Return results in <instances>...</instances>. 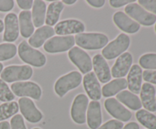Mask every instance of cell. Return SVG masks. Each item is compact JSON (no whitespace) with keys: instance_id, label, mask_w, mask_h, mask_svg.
<instances>
[{"instance_id":"42","label":"cell","mask_w":156,"mask_h":129,"mask_svg":"<svg viewBox=\"0 0 156 129\" xmlns=\"http://www.w3.org/2000/svg\"><path fill=\"white\" fill-rule=\"evenodd\" d=\"M0 129H11L10 123L7 121L0 122Z\"/></svg>"},{"instance_id":"23","label":"cell","mask_w":156,"mask_h":129,"mask_svg":"<svg viewBox=\"0 0 156 129\" xmlns=\"http://www.w3.org/2000/svg\"><path fill=\"white\" fill-rule=\"evenodd\" d=\"M18 25L21 36L24 38H29L34 31L31 12L30 11H22L18 16Z\"/></svg>"},{"instance_id":"6","label":"cell","mask_w":156,"mask_h":129,"mask_svg":"<svg viewBox=\"0 0 156 129\" xmlns=\"http://www.w3.org/2000/svg\"><path fill=\"white\" fill-rule=\"evenodd\" d=\"M124 10L129 18L134 19L136 22L142 25L152 26L156 23V15L147 12L136 3L127 5Z\"/></svg>"},{"instance_id":"9","label":"cell","mask_w":156,"mask_h":129,"mask_svg":"<svg viewBox=\"0 0 156 129\" xmlns=\"http://www.w3.org/2000/svg\"><path fill=\"white\" fill-rule=\"evenodd\" d=\"M69 60L79 68L82 74H88L92 69V61L86 52L75 46L69 51Z\"/></svg>"},{"instance_id":"43","label":"cell","mask_w":156,"mask_h":129,"mask_svg":"<svg viewBox=\"0 0 156 129\" xmlns=\"http://www.w3.org/2000/svg\"><path fill=\"white\" fill-rule=\"evenodd\" d=\"M76 2V0H64V1H62V2L65 3V4L66 5H73Z\"/></svg>"},{"instance_id":"18","label":"cell","mask_w":156,"mask_h":129,"mask_svg":"<svg viewBox=\"0 0 156 129\" xmlns=\"http://www.w3.org/2000/svg\"><path fill=\"white\" fill-rule=\"evenodd\" d=\"M92 67L94 74L101 83H107L111 79V73L109 65L102 55L98 54L92 59Z\"/></svg>"},{"instance_id":"17","label":"cell","mask_w":156,"mask_h":129,"mask_svg":"<svg viewBox=\"0 0 156 129\" xmlns=\"http://www.w3.org/2000/svg\"><path fill=\"white\" fill-rule=\"evenodd\" d=\"M113 21L120 30L127 33H135L140 29V24L123 12H116L113 16Z\"/></svg>"},{"instance_id":"39","label":"cell","mask_w":156,"mask_h":129,"mask_svg":"<svg viewBox=\"0 0 156 129\" xmlns=\"http://www.w3.org/2000/svg\"><path fill=\"white\" fill-rule=\"evenodd\" d=\"M34 2L32 0H18L17 4L18 7L24 10L28 11L33 6Z\"/></svg>"},{"instance_id":"5","label":"cell","mask_w":156,"mask_h":129,"mask_svg":"<svg viewBox=\"0 0 156 129\" xmlns=\"http://www.w3.org/2000/svg\"><path fill=\"white\" fill-rule=\"evenodd\" d=\"M33 75V69L29 65H11L5 68L1 73V79L12 83L18 80H29Z\"/></svg>"},{"instance_id":"38","label":"cell","mask_w":156,"mask_h":129,"mask_svg":"<svg viewBox=\"0 0 156 129\" xmlns=\"http://www.w3.org/2000/svg\"><path fill=\"white\" fill-rule=\"evenodd\" d=\"M135 2V0H111L109 2L113 8H120L125 5L134 3Z\"/></svg>"},{"instance_id":"27","label":"cell","mask_w":156,"mask_h":129,"mask_svg":"<svg viewBox=\"0 0 156 129\" xmlns=\"http://www.w3.org/2000/svg\"><path fill=\"white\" fill-rule=\"evenodd\" d=\"M127 87V81L125 78H117L106 83L102 87V94L105 97H110L116 95Z\"/></svg>"},{"instance_id":"32","label":"cell","mask_w":156,"mask_h":129,"mask_svg":"<svg viewBox=\"0 0 156 129\" xmlns=\"http://www.w3.org/2000/svg\"><path fill=\"white\" fill-rule=\"evenodd\" d=\"M15 99V95L7 83L0 79V101L8 103Z\"/></svg>"},{"instance_id":"34","label":"cell","mask_w":156,"mask_h":129,"mask_svg":"<svg viewBox=\"0 0 156 129\" xmlns=\"http://www.w3.org/2000/svg\"><path fill=\"white\" fill-rule=\"evenodd\" d=\"M138 2L147 12L156 15V0H140Z\"/></svg>"},{"instance_id":"3","label":"cell","mask_w":156,"mask_h":129,"mask_svg":"<svg viewBox=\"0 0 156 129\" xmlns=\"http://www.w3.org/2000/svg\"><path fill=\"white\" fill-rule=\"evenodd\" d=\"M130 39L125 33H120L114 40L108 43L102 50V56L108 60L118 57L128 49Z\"/></svg>"},{"instance_id":"24","label":"cell","mask_w":156,"mask_h":129,"mask_svg":"<svg viewBox=\"0 0 156 129\" xmlns=\"http://www.w3.org/2000/svg\"><path fill=\"white\" fill-rule=\"evenodd\" d=\"M46 13H47V5L44 1L36 0L34 2L31 16L32 21L35 27H43L45 23Z\"/></svg>"},{"instance_id":"19","label":"cell","mask_w":156,"mask_h":129,"mask_svg":"<svg viewBox=\"0 0 156 129\" xmlns=\"http://www.w3.org/2000/svg\"><path fill=\"white\" fill-rule=\"evenodd\" d=\"M142 106L149 112H156L155 89L149 83H143L140 90Z\"/></svg>"},{"instance_id":"33","label":"cell","mask_w":156,"mask_h":129,"mask_svg":"<svg viewBox=\"0 0 156 129\" xmlns=\"http://www.w3.org/2000/svg\"><path fill=\"white\" fill-rule=\"evenodd\" d=\"M11 129H27L24 124V118L20 114H16L11 119Z\"/></svg>"},{"instance_id":"36","label":"cell","mask_w":156,"mask_h":129,"mask_svg":"<svg viewBox=\"0 0 156 129\" xmlns=\"http://www.w3.org/2000/svg\"><path fill=\"white\" fill-rule=\"evenodd\" d=\"M143 78L149 83H152L156 84V71H150V70L144 71L143 72Z\"/></svg>"},{"instance_id":"8","label":"cell","mask_w":156,"mask_h":129,"mask_svg":"<svg viewBox=\"0 0 156 129\" xmlns=\"http://www.w3.org/2000/svg\"><path fill=\"white\" fill-rule=\"evenodd\" d=\"M11 90L17 97H30L34 100H40L42 95L41 87L32 81L17 82L11 85Z\"/></svg>"},{"instance_id":"4","label":"cell","mask_w":156,"mask_h":129,"mask_svg":"<svg viewBox=\"0 0 156 129\" xmlns=\"http://www.w3.org/2000/svg\"><path fill=\"white\" fill-rule=\"evenodd\" d=\"M82 74L78 71H72L59 77L54 85L55 93L62 97L72 90L78 87L82 83Z\"/></svg>"},{"instance_id":"31","label":"cell","mask_w":156,"mask_h":129,"mask_svg":"<svg viewBox=\"0 0 156 129\" xmlns=\"http://www.w3.org/2000/svg\"><path fill=\"white\" fill-rule=\"evenodd\" d=\"M140 65L142 68L146 69L156 70V54L155 53H147L140 57Z\"/></svg>"},{"instance_id":"7","label":"cell","mask_w":156,"mask_h":129,"mask_svg":"<svg viewBox=\"0 0 156 129\" xmlns=\"http://www.w3.org/2000/svg\"><path fill=\"white\" fill-rule=\"evenodd\" d=\"M75 43V37L73 35L53 36L44 43V49L49 53H63L73 48Z\"/></svg>"},{"instance_id":"30","label":"cell","mask_w":156,"mask_h":129,"mask_svg":"<svg viewBox=\"0 0 156 129\" xmlns=\"http://www.w3.org/2000/svg\"><path fill=\"white\" fill-rule=\"evenodd\" d=\"M17 53V47L13 43L0 44V62L6 61L15 57Z\"/></svg>"},{"instance_id":"28","label":"cell","mask_w":156,"mask_h":129,"mask_svg":"<svg viewBox=\"0 0 156 129\" xmlns=\"http://www.w3.org/2000/svg\"><path fill=\"white\" fill-rule=\"evenodd\" d=\"M139 122L148 129H156V116L146 109H140L136 113Z\"/></svg>"},{"instance_id":"48","label":"cell","mask_w":156,"mask_h":129,"mask_svg":"<svg viewBox=\"0 0 156 129\" xmlns=\"http://www.w3.org/2000/svg\"><path fill=\"white\" fill-rule=\"evenodd\" d=\"M155 99H156V97H155Z\"/></svg>"},{"instance_id":"37","label":"cell","mask_w":156,"mask_h":129,"mask_svg":"<svg viewBox=\"0 0 156 129\" xmlns=\"http://www.w3.org/2000/svg\"><path fill=\"white\" fill-rule=\"evenodd\" d=\"M14 7V1L12 0H2L0 1V12H6L12 10Z\"/></svg>"},{"instance_id":"2","label":"cell","mask_w":156,"mask_h":129,"mask_svg":"<svg viewBox=\"0 0 156 129\" xmlns=\"http://www.w3.org/2000/svg\"><path fill=\"white\" fill-rule=\"evenodd\" d=\"M18 52L20 59L32 66L37 68L43 67L47 62L46 56L39 50L29 46L26 41H23L18 45Z\"/></svg>"},{"instance_id":"22","label":"cell","mask_w":156,"mask_h":129,"mask_svg":"<svg viewBox=\"0 0 156 129\" xmlns=\"http://www.w3.org/2000/svg\"><path fill=\"white\" fill-rule=\"evenodd\" d=\"M143 71L140 65H133L131 67L127 76V87L131 93H140L142 88Z\"/></svg>"},{"instance_id":"15","label":"cell","mask_w":156,"mask_h":129,"mask_svg":"<svg viewBox=\"0 0 156 129\" xmlns=\"http://www.w3.org/2000/svg\"><path fill=\"white\" fill-rule=\"evenodd\" d=\"M5 32L3 40L12 42L16 40L19 36L18 18L15 13H9L5 17Z\"/></svg>"},{"instance_id":"45","label":"cell","mask_w":156,"mask_h":129,"mask_svg":"<svg viewBox=\"0 0 156 129\" xmlns=\"http://www.w3.org/2000/svg\"><path fill=\"white\" fill-rule=\"evenodd\" d=\"M2 70H3V65L1 63V62H0V74H1Z\"/></svg>"},{"instance_id":"16","label":"cell","mask_w":156,"mask_h":129,"mask_svg":"<svg viewBox=\"0 0 156 129\" xmlns=\"http://www.w3.org/2000/svg\"><path fill=\"white\" fill-rule=\"evenodd\" d=\"M83 86L90 99L98 101L101 98V88L94 72L88 73L83 79Z\"/></svg>"},{"instance_id":"12","label":"cell","mask_w":156,"mask_h":129,"mask_svg":"<svg viewBox=\"0 0 156 129\" xmlns=\"http://www.w3.org/2000/svg\"><path fill=\"white\" fill-rule=\"evenodd\" d=\"M105 107L111 116L120 121H128L132 117L130 111L125 108L117 99H107L105 102Z\"/></svg>"},{"instance_id":"26","label":"cell","mask_w":156,"mask_h":129,"mask_svg":"<svg viewBox=\"0 0 156 129\" xmlns=\"http://www.w3.org/2000/svg\"><path fill=\"white\" fill-rule=\"evenodd\" d=\"M117 100L132 110H140L142 107L140 99L129 90H123L117 93Z\"/></svg>"},{"instance_id":"13","label":"cell","mask_w":156,"mask_h":129,"mask_svg":"<svg viewBox=\"0 0 156 129\" xmlns=\"http://www.w3.org/2000/svg\"><path fill=\"white\" fill-rule=\"evenodd\" d=\"M85 24L76 19L64 20L55 25L54 31L59 36H68V34H79L85 31Z\"/></svg>"},{"instance_id":"25","label":"cell","mask_w":156,"mask_h":129,"mask_svg":"<svg viewBox=\"0 0 156 129\" xmlns=\"http://www.w3.org/2000/svg\"><path fill=\"white\" fill-rule=\"evenodd\" d=\"M63 8L64 4L61 1L53 2L49 5L46 13L45 23L47 24V26L51 27L56 24Z\"/></svg>"},{"instance_id":"11","label":"cell","mask_w":156,"mask_h":129,"mask_svg":"<svg viewBox=\"0 0 156 129\" xmlns=\"http://www.w3.org/2000/svg\"><path fill=\"white\" fill-rule=\"evenodd\" d=\"M18 106L24 118L30 123H37L41 121L43 115L36 107L34 102L27 97H21L18 100Z\"/></svg>"},{"instance_id":"10","label":"cell","mask_w":156,"mask_h":129,"mask_svg":"<svg viewBox=\"0 0 156 129\" xmlns=\"http://www.w3.org/2000/svg\"><path fill=\"white\" fill-rule=\"evenodd\" d=\"M88 98L86 95L80 93L75 97L71 107V117L73 121L79 124L86 121V111L88 109Z\"/></svg>"},{"instance_id":"21","label":"cell","mask_w":156,"mask_h":129,"mask_svg":"<svg viewBox=\"0 0 156 129\" xmlns=\"http://www.w3.org/2000/svg\"><path fill=\"white\" fill-rule=\"evenodd\" d=\"M55 34L54 29L50 26H43L37 29L32 36L29 38V44L33 48H39L46 40L53 36Z\"/></svg>"},{"instance_id":"29","label":"cell","mask_w":156,"mask_h":129,"mask_svg":"<svg viewBox=\"0 0 156 129\" xmlns=\"http://www.w3.org/2000/svg\"><path fill=\"white\" fill-rule=\"evenodd\" d=\"M19 110V106L16 102H8L0 105V121L11 118L16 115Z\"/></svg>"},{"instance_id":"41","label":"cell","mask_w":156,"mask_h":129,"mask_svg":"<svg viewBox=\"0 0 156 129\" xmlns=\"http://www.w3.org/2000/svg\"><path fill=\"white\" fill-rule=\"evenodd\" d=\"M122 129H140V126H139V124L136 122L133 121V122L128 123Z\"/></svg>"},{"instance_id":"46","label":"cell","mask_w":156,"mask_h":129,"mask_svg":"<svg viewBox=\"0 0 156 129\" xmlns=\"http://www.w3.org/2000/svg\"><path fill=\"white\" fill-rule=\"evenodd\" d=\"M33 129H41V128H39V127H34V128H33Z\"/></svg>"},{"instance_id":"20","label":"cell","mask_w":156,"mask_h":129,"mask_svg":"<svg viewBox=\"0 0 156 129\" xmlns=\"http://www.w3.org/2000/svg\"><path fill=\"white\" fill-rule=\"evenodd\" d=\"M87 123L91 129H98L102 122L101 109L98 101H91L87 109Z\"/></svg>"},{"instance_id":"44","label":"cell","mask_w":156,"mask_h":129,"mask_svg":"<svg viewBox=\"0 0 156 129\" xmlns=\"http://www.w3.org/2000/svg\"><path fill=\"white\" fill-rule=\"evenodd\" d=\"M4 30V22L0 19V33L3 31Z\"/></svg>"},{"instance_id":"40","label":"cell","mask_w":156,"mask_h":129,"mask_svg":"<svg viewBox=\"0 0 156 129\" xmlns=\"http://www.w3.org/2000/svg\"><path fill=\"white\" fill-rule=\"evenodd\" d=\"M87 2L94 8H101L105 5V0H88Z\"/></svg>"},{"instance_id":"14","label":"cell","mask_w":156,"mask_h":129,"mask_svg":"<svg viewBox=\"0 0 156 129\" xmlns=\"http://www.w3.org/2000/svg\"><path fill=\"white\" fill-rule=\"evenodd\" d=\"M133 64V56L129 53L120 55L111 68V75L116 78H123L129 73Z\"/></svg>"},{"instance_id":"35","label":"cell","mask_w":156,"mask_h":129,"mask_svg":"<svg viewBox=\"0 0 156 129\" xmlns=\"http://www.w3.org/2000/svg\"><path fill=\"white\" fill-rule=\"evenodd\" d=\"M123 124L118 120H110L98 127V129H122Z\"/></svg>"},{"instance_id":"1","label":"cell","mask_w":156,"mask_h":129,"mask_svg":"<svg viewBox=\"0 0 156 129\" xmlns=\"http://www.w3.org/2000/svg\"><path fill=\"white\" fill-rule=\"evenodd\" d=\"M74 37L79 46L88 50L100 49L106 46L108 42V36L100 33H82Z\"/></svg>"},{"instance_id":"47","label":"cell","mask_w":156,"mask_h":129,"mask_svg":"<svg viewBox=\"0 0 156 129\" xmlns=\"http://www.w3.org/2000/svg\"><path fill=\"white\" fill-rule=\"evenodd\" d=\"M155 32H156V23H155Z\"/></svg>"}]
</instances>
